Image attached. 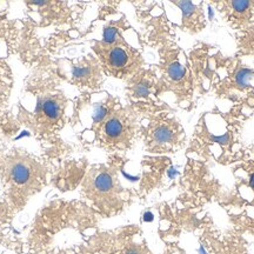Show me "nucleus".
Here are the masks:
<instances>
[{"instance_id": "obj_18", "label": "nucleus", "mask_w": 254, "mask_h": 254, "mask_svg": "<svg viewBox=\"0 0 254 254\" xmlns=\"http://www.w3.org/2000/svg\"><path fill=\"white\" fill-rule=\"evenodd\" d=\"M250 186L252 187V189L254 190V173H253L252 176H251V178H250Z\"/></svg>"}, {"instance_id": "obj_13", "label": "nucleus", "mask_w": 254, "mask_h": 254, "mask_svg": "<svg viewBox=\"0 0 254 254\" xmlns=\"http://www.w3.org/2000/svg\"><path fill=\"white\" fill-rule=\"evenodd\" d=\"M167 174H168V178L173 179V178H176L177 176H179V171H177L176 167H171L170 170L167 171Z\"/></svg>"}, {"instance_id": "obj_17", "label": "nucleus", "mask_w": 254, "mask_h": 254, "mask_svg": "<svg viewBox=\"0 0 254 254\" xmlns=\"http://www.w3.org/2000/svg\"><path fill=\"white\" fill-rule=\"evenodd\" d=\"M213 18H214V11L211 7H208V19L209 20H212Z\"/></svg>"}, {"instance_id": "obj_19", "label": "nucleus", "mask_w": 254, "mask_h": 254, "mask_svg": "<svg viewBox=\"0 0 254 254\" xmlns=\"http://www.w3.org/2000/svg\"><path fill=\"white\" fill-rule=\"evenodd\" d=\"M50 254H69L68 252H56V253H50Z\"/></svg>"}, {"instance_id": "obj_12", "label": "nucleus", "mask_w": 254, "mask_h": 254, "mask_svg": "<svg viewBox=\"0 0 254 254\" xmlns=\"http://www.w3.org/2000/svg\"><path fill=\"white\" fill-rule=\"evenodd\" d=\"M136 95H147L148 93V88L145 86V85H139L135 90Z\"/></svg>"}, {"instance_id": "obj_8", "label": "nucleus", "mask_w": 254, "mask_h": 254, "mask_svg": "<svg viewBox=\"0 0 254 254\" xmlns=\"http://www.w3.org/2000/svg\"><path fill=\"white\" fill-rule=\"evenodd\" d=\"M170 75L172 77V79H174V80H180V79L185 77V68H184L180 64H173L170 67Z\"/></svg>"}, {"instance_id": "obj_9", "label": "nucleus", "mask_w": 254, "mask_h": 254, "mask_svg": "<svg viewBox=\"0 0 254 254\" xmlns=\"http://www.w3.org/2000/svg\"><path fill=\"white\" fill-rule=\"evenodd\" d=\"M117 37V30L116 28H106L105 30V33H104V38H105V41H107V43H113L114 39H116Z\"/></svg>"}, {"instance_id": "obj_1", "label": "nucleus", "mask_w": 254, "mask_h": 254, "mask_svg": "<svg viewBox=\"0 0 254 254\" xmlns=\"http://www.w3.org/2000/svg\"><path fill=\"white\" fill-rule=\"evenodd\" d=\"M9 177L15 186L25 187L30 185L33 179V170L25 161H17L11 166Z\"/></svg>"}, {"instance_id": "obj_5", "label": "nucleus", "mask_w": 254, "mask_h": 254, "mask_svg": "<svg viewBox=\"0 0 254 254\" xmlns=\"http://www.w3.org/2000/svg\"><path fill=\"white\" fill-rule=\"evenodd\" d=\"M109 62L113 68H122L124 66H126L127 62H128V56H127L126 51L124 49L116 47L110 52Z\"/></svg>"}, {"instance_id": "obj_2", "label": "nucleus", "mask_w": 254, "mask_h": 254, "mask_svg": "<svg viewBox=\"0 0 254 254\" xmlns=\"http://www.w3.org/2000/svg\"><path fill=\"white\" fill-rule=\"evenodd\" d=\"M93 186L95 190L101 194H106L113 190V178L109 172H100L95 177Z\"/></svg>"}, {"instance_id": "obj_11", "label": "nucleus", "mask_w": 254, "mask_h": 254, "mask_svg": "<svg viewBox=\"0 0 254 254\" xmlns=\"http://www.w3.org/2000/svg\"><path fill=\"white\" fill-rule=\"evenodd\" d=\"M228 134H224V135H219V136H212V140L214 142H219L221 145H226L228 142Z\"/></svg>"}, {"instance_id": "obj_7", "label": "nucleus", "mask_w": 254, "mask_h": 254, "mask_svg": "<svg viewBox=\"0 0 254 254\" xmlns=\"http://www.w3.org/2000/svg\"><path fill=\"white\" fill-rule=\"evenodd\" d=\"M253 78H254V69L253 68H249V67L241 68L237 73V77H236L237 85L241 88L249 87L250 82Z\"/></svg>"}, {"instance_id": "obj_4", "label": "nucleus", "mask_w": 254, "mask_h": 254, "mask_svg": "<svg viewBox=\"0 0 254 254\" xmlns=\"http://www.w3.org/2000/svg\"><path fill=\"white\" fill-rule=\"evenodd\" d=\"M60 113H62V107L55 100H46L43 105V114L45 117L46 122L55 124L59 119Z\"/></svg>"}, {"instance_id": "obj_16", "label": "nucleus", "mask_w": 254, "mask_h": 254, "mask_svg": "<svg viewBox=\"0 0 254 254\" xmlns=\"http://www.w3.org/2000/svg\"><path fill=\"white\" fill-rule=\"evenodd\" d=\"M125 254H141L140 251L135 250V249H132V250H128Z\"/></svg>"}, {"instance_id": "obj_10", "label": "nucleus", "mask_w": 254, "mask_h": 254, "mask_svg": "<svg viewBox=\"0 0 254 254\" xmlns=\"http://www.w3.org/2000/svg\"><path fill=\"white\" fill-rule=\"evenodd\" d=\"M105 117H106V110L104 109V107H101V106H99V107H97V110H95V112H94V122L95 123H98V122H101V120H103Z\"/></svg>"}, {"instance_id": "obj_6", "label": "nucleus", "mask_w": 254, "mask_h": 254, "mask_svg": "<svg viewBox=\"0 0 254 254\" xmlns=\"http://www.w3.org/2000/svg\"><path fill=\"white\" fill-rule=\"evenodd\" d=\"M154 141L159 145L168 144L174 139V133L167 126H159L153 133Z\"/></svg>"}, {"instance_id": "obj_14", "label": "nucleus", "mask_w": 254, "mask_h": 254, "mask_svg": "<svg viewBox=\"0 0 254 254\" xmlns=\"http://www.w3.org/2000/svg\"><path fill=\"white\" fill-rule=\"evenodd\" d=\"M142 220L151 222L152 220H153V214H152L151 212H146V213L144 214V218H142Z\"/></svg>"}, {"instance_id": "obj_15", "label": "nucleus", "mask_w": 254, "mask_h": 254, "mask_svg": "<svg viewBox=\"0 0 254 254\" xmlns=\"http://www.w3.org/2000/svg\"><path fill=\"white\" fill-rule=\"evenodd\" d=\"M198 253H199V254H208V252H207V251L205 250V247L202 246V245H200V246H199V249H198Z\"/></svg>"}, {"instance_id": "obj_3", "label": "nucleus", "mask_w": 254, "mask_h": 254, "mask_svg": "<svg viewBox=\"0 0 254 254\" xmlns=\"http://www.w3.org/2000/svg\"><path fill=\"white\" fill-rule=\"evenodd\" d=\"M105 134L110 139H118L124 134V124L118 118H111L107 120L104 127Z\"/></svg>"}]
</instances>
